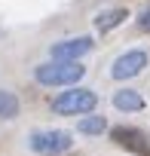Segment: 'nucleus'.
<instances>
[{"label": "nucleus", "mask_w": 150, "mask_h": 156, "mask_svg": "<svg viewBox=\"0 0 150 156\" xmlns=\"http://www.w3.org/2000/svg\"><path fill=\"white\" fill-rule=\"evenodd\" d=\"M86 76V67L80 61H61V58H52V61H43L34 67V80L40 86H77Z\"/></svg>", "instance_id": "obj_1"}, {"label": "nucleus", "mask_w": 150, "mask_h": 156, "mask_svg": "<svg viewBox=\"0 0 150 156\" xmlns=\"http://www.w3.org/2000/svg\"><path fill=\"white\" fill-rule=\"evenodd\" d=\"M95 107H98V95L86 86H73L52 98V113H58V116H86Z\"/></svg>", "instance_id": "obj_2"}, {"label": "nucleus", "mask_w": 150, "mask_h": 156, "mask_svg": "<svg viewBox=\"0 0 150 156\" xmlns=\"http://www.w3.org/2000/svg\"><path fill=\"white\" fill-rule=\"evenodd\" d=\"M31 150L34 153H64L73 147V135L64 129H40L31 135Z\"/></svg>", "instance_id": "obj_3"}, {"label": "nucleus", "mask_w": 150, "mask_h": 156, "mask_svg": "<svg viewBox=\"0 0 150 156\" xmlns=\"http://www.w3.org/2000/svg\"><path fill=\"white\" fill-rule=\"evenodd\" d=\"M147 64H150V55L144 49H129V52H123L110 64V76L113 80H132V76H138Z\"/></svg>", "instance_id": "obj_4"}, {"label": "nucleus", "mask_w": 150, "mask_h": 156, "mask_svg": "<svg viewBox=\"0 0 150 156\" xmlns=\"http://www.w3.org/2000/svg\"><path fill=\"white\" fill-rule=\"evenodd\" d=\"M110 138L116 147L129 150V153H138V156H150V138L141 132V129H132V126H116L110 129Z\"/></svg>", "instance_id": "obj_5"}, {"label": "nucleus", "mask_w": 150, "mask_h": 156, "mask_svg": "<svg viewBox=\"0 0 150 156\" xmlns=\"http://www.w3.org/2000/svg\"><path fill=\"white\" fill-rule=\"evenodd\" d=\"M95 49L92 37H70V40H61L52 46V58H61V61H80L83 55H89Z\"/></svg>", "instance_id": "obj_6"}, {"label": "nucleus", "mask_w": 150, "mask_h": 156, "mask_svg": "<svg viewBox=\"0 0 150 156\" xmlns=\"http://www.w3.org/2000/svg\"><path fill=\"white\" fill-rule=\"evenodd\" d=\"M113 107L123 110V113H138V110H144V98L135 89H120L113 95Z\"/></svg>", "instance_id": "obj_7"}, {"label": "nucleus", "mask_w": 150, "mask_h": 156, "mask_svg": "<svg viewBox=\"0 0 150 156\" xmlns=\"http://www.w3.org/2000/svg\"><path fill=\"white\" fill-rule=\"evenodd\" d=\"M126 19H129V9H123V6H116V9H104V12L95 19V28H98L101 34H107V31L120 28Z\"/></svg>", "instance_id": "obj_8"}, {"label": "nucleus", "mask_w": 150, "mask_h": 156, "mask_svg": "<svg viewBox=\"0 0 150 156\" xmlns=\"http://www.w3.org/2000/svg\"><path fill=\"white\" fill-rule=\"evenodd\" d=\"M19 98L16 92H6V89H0V119H16L19 116Z\"/></svg>", "instance_id": "obj_9"}, {"label": "nucleus", "mask_w": 150, "mask_h": 156, "mask_svg": "<svg viewBox=\"0 0 150 156\" xmlns=\"http://www.w3.org/2000/svg\"><path fill=\"white\" fill-rule=\"evenodd\" d=\"M77 132L80 135H101V132H107V119L104 116H83L80 122H77Z\"/></svg>", "instance_id": "obj_10"}, {"label": "nucleus", "mask_w": 150, "mask_h": 156, "mask_svg": "<svg viewBox=\"0 0 150 156\" xmlns=\"http://www.w3.org/2000/svg\"><path fill=\"white\" fill-rule=\"evenodd\" d=\"M138 25H141L144 31H150V6H144V12L138 16Z\"/></svg>", "instance_id": "obj_11"}]
</instances>
